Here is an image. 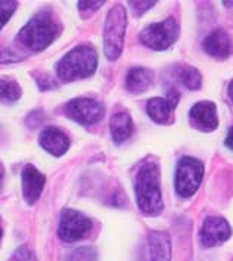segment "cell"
Instances as JSON below:
<instances>
[{
    "label": "cell",
    "instance_id": "cell-1",
    "mask_svg": "<svg viewBox=\"0 0 233 261\" xmlns=\"http://www.w3.org/2000/svg\"><path fill=\"white\" fill-rule=\"evenodd\" d=\"M160 168L155 163H146L140 167L136 176L135 192L137 205L145 214L155 216L163 211V195L160 186Z\"/></svg>",
    "mask_w": 233,
    "mask_h": 261
},
{
    "label": "cell",
    "instance_id": "cell-2",
    "mask_svg": "<svg viewBox=\"0 0 233 261\" xmlns=\"http://www.w3.org/2000/svg\"><path fill=\"white\" fill-rule=\"evenodd\" d=\"M61 33V27L58 25L55 18L49 11H41L36 16H33L27 22V25L19 31L18 39L21 43L33 52H41Z\"/></svg>",
    "mask_w": 233,
    "mask_h": 261
},
{
    "label": "cell",
    "instance_id": "cell-3",
    "mask_svg": "<svg viewBox=\"0 0 233 261\" xmlns=\"http://www.w3.org/2000/svg\"><path fill=\"white\" fill-rule=\"evenodd\" d=\"M97 68L96 50L89 44H80L64 56L58 67L56 74L62 82H75L90 77Z\"/></svg>",
    "mask_w": 233,
    "mask_h": 261
},
{
    "label": "cell",
    "instance_id": "cell-4",
    "mask_svg": "<svg viewBox=\"0 0 233 261\" xmlns=\"http://www.w3.org/2000/svg\"><path fill=\"white\" fill-rule=\"evenodd\" d=\"M127 28V14L123 5H115L110 11L105 21L103 49L110 61L118 59L124 46V36Z\"/></svg>",
    "mask_w": 233,
    "mask_h": 261
},
{
    "label": "cell",
    "instance_id": "cell-5",
    "mask_svg": "<svg viewBox=\"0 0 233 261\" xmlns=\"http://www.w3.org/2000/svg\"><path fill=\"white\" fill-rule=\"evenodd\" d=\"M204 177V164L192 156H183L176 170V192L180 198H191L201 186Z\"/></svg>",
    "mask_w": 233,
    "mask_h": 261
},
{
    "label": "cell",
    "instance_id": "cell-6",
    "mask_svg": "<svg viewBox=\"0 0 233 261\" xmlns=\"http://www.w3.org/2000/svg\"><path fill=\"white\" fill-rule=\"evenodd\" d=\"M180 28L174 18H168L163 22L151 24L140 33V41L153 50H165L173 46L178 39Z\"/></svg>",
    "mask_w": 233,
    "mask_h": 261
},
{
    "label": "cell",
    "instance_id": "cell-7",
    "mask_svg": "<svg viewBox=\"0 0 233 261\" xmlns=\"http://www.w3.org/2000/svg\"><path fill=\"white\" fill-rule=\"evenodd\" d=\"M92 230V220L80 211L64 210L61 213L58 234L64 242H77Z\"/></svg>",
    "mask_w": 233,
    "mask_h": 261
},
{
    "label": "cell",
    "instance_id": "cell-8",
    "mask_svg": "<svg viewBox=\"0 0 233 261\" xmlns=\"http://www.w3.org/2000/svg\"><path fill=\"white\" fill-rule=\"evenodd\" d=\"M65 112L71 120L83 125H90V124L99 123L103 115L105 108L100 102L89 97H77L69 100L65 107Z\"/></svg>",
    "mask_w": 233,
    "mask_h": 261
},
{
    "label": "cell",
    "instance_id": "cell-9",
    "mask_svg": "<svg viewBox=\"0 0 233 261\" xmlns=\"http://www.w3.org/2000/svg\"><path fill=\"white\" fill-rule=\"evenodd\" d=\"M230 236H232L230 224L226 219L216 216L206 217L199 232L201 244L206 248L217 247L220 244L226 242Z\"/></svg>",
    "mask_w": 233,
    "mask_h": 261
},
{
    "label": "cell",
    "instance_id": "cell-10",
    "mask_svg": "<svg viewBox=\"0 0 233 261\" xmlns=\"http://www.w3.org/2000/svg\"><path fill=\"white\" fill-rule=\"evenodd\" d=\"M189 121L196 130L201 132H214L219 125V117H217V108L213 102L202 100L193 105L189 112Z\"/></svg>",
    "mask_w": 233,
    "mask_h": 261
},
{
    "label": "cell",
    "instance_id": "cell-11",
    "mask_svg": "<svg viewBox=\"0 0 233 261\" xmlns=\"http://www.w3.org/2000/svg\"><path fill=\"white\" fill-rule=\"evenodd\" d=\"M202 47L208 55L214 56L217 59H226L233 55V39L226 30L217 28L206 36Z\"/></svg>",
    "mask_w": 233,
    "mask_h": 261
},
{
    "label": "cell",
    "instance_id": "cell-12",
    "mask_svg": "<svg viewBox=\"0 0 233 261\" xmlns=\"http://www.w3.org/2000/svg\"><path fill=\"white\" fill-rule=\"evenodd\" d=\"M44 181H46V177L36 167L27 165L22 170V195L28 205H33L37 202L41 191L44 188Z\"/></svg>",
    "mask_w": 233,
    "mask_h": 261
},
{
    "label": "cell",
    "instance_id": "cell-13",
    "mask_svg": "<svg viewBox=\"0 0 233 261\" xmlns=\"http://www.w3.org/2000/svg\"><path fill=\"white\" fill-rule=\"evenodd\" d=\"M40 145L44 151L52 153L54 156H61L68 151L69 139L62 130L56 127H47L41 132Z\"/></svg>",
    "mask_w": 233,
    "mask_h": 261
},
{
    "label": "cell",
    "instance_id": "cell-14",
    "mask_svg": "<svg viewBox=\"0 0 233 261\" xmlns=\"http://www.w3.org/2000/svg\"><path fill=\"white\" fill-rule=\"evenodd\" d=\"M153 82V72L151 69L142 68V67H135L128 71L127 79H125V87L130 93H143L151 87Z\"/></svg>",
    "mask_w": 233,
    "mask_h": 261
},
{
    "label": "cell",
    "instance_id": "cell-15",
    "mask_svg": "<svg viewBox=\"0 0 233 261\" xmlns=\"http://www.w3.org/2000/svg\"><path fill=\"white\" fill-rule=\"evenodd\" d=\"M149 248L152 261H171V241L167 232H151Z\"/></svg>",
    "mask_w": 233,
    "mask_h": 261
},
{
    "label": "cell",
    "instance_id": "cell-16",
    "mask_svg": "<svg viewBox=\"0 0 233 261\" xmlns=\"http://www.w3.org/2000/svg\"><path fill=\"white\" fill-rule=\"evenodd\" d=\"M111 135L115 143H123L133 133V121L127 112H117L111 118Z\"/></svg>",
    "mask_w": 233,
    "mask_h": 261
},
{
    "label": "cell",
    "instance_id": "cell-17",
    "mask_svg": "<svg viewBox=\"0 0 233 261\" xmlns=\"http://www.w3.org/2000/svg\"><path fill=\"white\" fill-rule=\"evenodd\" d=\"M174 108L170 105V102L163 97H152L146 103V112L152 118V121L158 124H168L173 118Z\"/></svg>",
    "mask_w": 233,
    "mask_h": 261
},
{
    "label": "cell",
    "instance_id": "cell-18",
    "mask_svg": "<svg viewBox=\"0 0 233 261\" xmlns=\"http://www.w3.org/2000/svg\"><path fill=\"white\" fill-rule=\"evenodd\" d=\"M177 82L189 90H199L202 86V75L196 68L191 65H176L173 68Z\"/></svg>",
    "mask_w": 233,
    "mask_h": 261
},
{
    "label": "cell",
    "instance_id": "cell-19",
    "mask_svg": "<svg viewBox=\"0 0 233 261\" xmlns=\"http://www.w3.org/2000/svg\"><path fill=\"white\" fill-rule=\"evenodd\" d=\"M19 84L8 77L0 79V103H14L21 97Z\"/></svg>",
    "mask_w": 233,
    "mask_h": 261
},
{
    "label": "cell",
    "instance_id": "cell-20",
    "mask_svg": "<svg viewBox=\"0 0 233 261\" xmlns=\"http://www.w3.org/2000/svg\"><path fill=\"white\" fill-rule=\"evenodd\" d=\"M96 251L93 248L86 247L75 249L67 257V261H96Z\"/></svg>",
    "mask_w": 233,
    "mask_h": 261
},
{
    "label": "cell",
    "instance_id": "cell-21",
    "mask_svg": "<svg viewBox=\"0 0 233 261\" xmlns=\"http://www.w3.org/2000/svg\"><path fill=\"white\" fill-rule=\"evenodd\" d=\"M16 9V2H0V30L9 21Z\"/></svg>",
    "mask_w": 233,
    "mask_h": 261
},
{
    "label": "cell",
    "instance_id": "cell-22",
    "mask_svg": "<svg viewBox=\"0 0 233 261\" xmlns=\"http://www.w3.org/2000/svg\"><path fill=\"white\" fill-rule=\"evenodd\" d=\"M130 5H132L135 14L142 15L148 9H151L153 5H157V2H130Z\"/></svg>",
    "mask_w": 233,
    "mask_h": 261
},
{
    "label": "cell",
    "instance_id": "cell-23",
    "mask_svg": "<svg viewBox=\"0 0 233 261\" xmlns=\"http://www.w3.org/2000/svg\"><path fill=\"white\" fill-rule=\"evenodd\" d=\"M103 3L105 2H80L79 3V9L86 14L87 11H96V9H99Z\"/></svg>",
    "mask_w": 233,
    "mask_h": 261
},
{
    "label": "cell",
    "instance_id": "cell-24",
    "mask_svg": "<svg viewBox=\"0 0 233 261\" xmlns=\"http://www.w3.org/2000/svg\"><path fill=\"white\" fill-rule=\"evenodd\" d=\"M16 258L19 261H34L33 254L28 251L27 248H19V249L16 251Z\"/></svg>",
    "mask_w": 233,
    "mask_h": 261
},
{
    "label": "cell",
    "instance_id": "cell-25",
    "mask_svg": "<svg viewBox=\"0 0 233 261\" xmlns=\"http://www.w3.org/2000/svg\"><path fill=\"white\" fill-rule=\"evenodd\" d=\"M224 143H226V146H227L229 149H233V127L229 130L227 138H226V140H224Z\"/></svg>",
    "mask_w": 233,
    "mask_h": 261
},
{
    "label": "cell",
    "instance_id": "cell-26",
    "mask_svg": "<svg viewBox=\"0 0 233 261\" xmlns=\"http://www.w3.org/2000/svg\"><path fill=\"white\" fill-rule=\"evenodd\" d=\"M229 96H230V99H232L233 102V80L230 82V84H229Z\"/></svg>",
    "mask_w": 233,
    "mask_h": 261
},
{
    "label": "cell",
    "instance_id": "cell-27",
    "mask_svg": "<svg viewBox=\"0 0 233 261\" xmlns=\"http://www.w3.org/2000/svg\"><path fill=\"white\" fill-rule=\"evenodd\" d=\"M3 174H5V171H3V165L0 164V186H2V181H3Z\"/></svg>",
    "mask_w": 233,
    "mask_h": 261
},
{
    "label": "cell",
    "instance_id": "cell-28",
    "mask_svg": "<svg viewBox=\"0 0 233 261\" xmlns=\"http://www.w3.org/2000/svg\"><path fill=\"white\" fill-rule=\"evenodd\" d=\"M224 5H226L227 8H230V6H233V2L232 3H230V2H224Z\"/></svg>",
    "mask_w": 233,
    "mask_h": 261
},
{
    "label": "cell",
    "instance_id": "cell-29",
    "mask_svg": "<svg viewBox=\"0 0 233 261\" xmlns=\"http://www.w3.org/2000/svg\"><path fill=\"white\" fill-rule=\"evenodd\" d=\"M2 236H3V230H2V224H0V239H2Z\"/></svg>",
    "mask_w": 233,
    "mask_h": 261
}]
</instances>
